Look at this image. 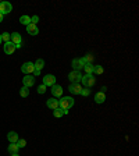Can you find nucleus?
<instances>
[{
    "label": "nucleus",
    "mask_w": 139,
    "mask_h": 156,
    "mask_svg": "<svg viewBox=\"0 0 139 156\" xmlns=\"http://www.w3.org/2000/svg\"><path fill=\"white\" fill-rule=\"evenodd\" d=\"M72 106H74V99L71 96H64L58 100V107L63 110H70Z\"/></svg>",
    "instance_id": "1"
},
{
    "label": "nucleus",
    "mask_w": 139,
    "mask_h": 156,
    "mask_svg": "<svg viewBox=\"0 0 139 156\" xmlns=\"http://www.w3.org/2000/svg\"><path fill=\"white\" fill-rule=\"evenodd\" d=\"M81 82H82V85L85 88H92V86L95 85V82H96V78L93 77L92 74H85L81 78Z\"/></svg>",
    "instance_id": "2"
},
{
    "label": "nucleus",
    "mask_w": 139,
    "mask_h": 156,
    "mask_svg": "<svg viewBox=\"0 0 139 156\" xmlns=\"http://www.w3.org/2000/svg\"><path fill=\"white\" fill-rule=\"evenodd\" d=\"M81 78H82V74L79 71H71L68 74V79L72 82V84H79L81 82Z\"/></svg>",
    "instance_id": "3"
},
{
    "label": "nucleus",
    "mask_w": 139,
    "mask_h": 156,
    "mask_svg": "<svg viewBox=\"0 0 139 156\" xmlns=\"http://www.w3.org/2000/svg\"><path fill=\"white\" fill-rule=\"evenodd\" d=\"M11 10H13V6L8 1H0V14L1 15H6L8 13H11Z\"/></svg>",
    "instance_id": "4"
},
{
    "label": "nucleus",
    "mask_w": 139,
    "mask_h": 156,
    "mask_svg": "<svg viewBox=\"0 0 139 156\" xmlns=\"http://www.w3.org/2000/svg\"><path fill=\"white\" fill-rule=\"evenodd\" d=\"M21 71H22L24 74H27V75H29V74H34V71H35L34 63H31V61L24 63V64H22V67H21Z\"/></svg>",
    "instance_id": "5"
},
{
    "label": "nucleus",
    "mask_w": 139,
    "mask_h": 156,
    "mask_svg": "<svg viewBox=\"0 0 139 156\" xmlns=\"http://www.w3.org/2000/svg\"><path fill=\"white\" fill-rule=\"evenodd\" d=\"M10 42H13L14 45H15V49L21 48V42H22L21 35L18 34V32H13V34H11V38H10Z\"/></svg>",
    "instance_id": "6"
},
{
    "label": "nucleus",
    "mask_w": 139,
    "mask_h": 156,
    "mask_svg": "<svg viewBox=\"0 0 139 156\" xmlns=\"http://www.w3.org/2000/svg\"><path fill=\"white\" fill-rule=\"evenodd\" d=\"M56 84V77L52 74H47L43 77V85L45 86H53Z\"/></svg>",
    "instance_id": "7"
},
{
    "label": "nucleus",
    "mask_w": 139,
    "mask_h": 156,
    "mask_svg": "<svg viewBox=\"0 0 139 156\" xmlns=\"http://www.w3.org/2000/svg\"><path fill=\"white\" fill-rule=\"evenodd\" d=\"M72 68L74 71H79L83 68V66H85V61H83V59H74L72 60Z\"/></svg>",
    "instance_id": "8"
},
{
    "label": "nucleus",
    "mask_w": 139,
    "mask_h": 156,
    "mask_svg": "<svg viewBox=\"0 0 139 156\" xmlns=\"http://www.w3.org/2000/svg\"><path fill=\"white\" fill-rule=\"evenodd\" d=\"M22 84H24V86H27V88H31V86L35 84V77L32 74L25 75V77L22 78Z\"/></svg>",
    "instance_id": "9"
},
{
    "label": "nucleus",
    "mask_w": 139,
    "mask_h": 156,
    "mask_svg": "<svg viewBox=\"0 0 139 156\" xmlns=\"http://www.w3.org/2000/svg\"><path fill=\"white\" fill-rule=\"evenodd\" d=\"M50 88H52V89H50V91H52V95H53L54 98H60V96L63 95V88L60 85L54 84V85L50 86Z\"/></svg>",
    "instance_id": "10"
},
{
    "label": "nucleus",
    "mask_w": 139,
    "mask_h": 156,
    "mask_svg": "<svg viewBox=\"0 0 139 156\" xmlns=\"http://www.w3.org/2000/svg\"><path fill=\"white\" fill-rule=\"evenodd\" d=\"M46 106L49 109H52V110H56V109H58V100L56 99V98H50L46 102Z\"/></svg>",
    "instance_id": "11"
},
{
    "label": "nucleus",
    "mask_w": 139,
    "mask_h": 156,
    "mask_svg": "<svg viewBox=\"0 0 139 156\" xmlns=\"http://www.w3.org/2000/svg\"><path fill=\"white\" fill-rule=\"evenodd\" d=\"M15 50V45L13 42H6L4 43V53L6 55H13Z\"/></svg>",
    "instance_id": "12"
},
{
    "label": "nucleus",
    "mask_w": 139,
    "mask_h": 156,
    "mask_svg": "<svg viewBox=\"0 0 139 156\" xmlns=\"http://www.w3.org/2000/svg\"><path fill=\"white\" fill-rule=\"evenodd\" d=\"M68 91L71 93H74V95H79L81 91H82V86L79 85V84H71L68 88Z\"/></svg>",
    "instance_id": "13"
},
{
    "label": "nucleus",
    "mask_w": 139,
    "mask_h": 156,
    "mask_svg": "<svg viewBox=\"0 0 139 156\" xmlns=\"http://www.w3.org/2000/svg\"><path fill=\"white\" fill-rule=\"evenodd\" d=\"M7 139H8L10 144H17V141H18L20 138H18V134H17L15 131H10V133L7 134Z\"/></svg>",
    "instance_id": "14"
},
{
    "label": "nucleus",
    "mask_w": 139,
    "mask_h": 156,
    "mask_svg": "<svg viewBox=\"0 0 139 156\" xmlns=\"http://www.w3.org/2000/svg\"><path fill=\"white\" fill-rule=\"evenodd\" d=\"M27 32L29 35H38L39 34V28L36 25H34V24H29V25H27Z\"/></svg>",
    "instance_id": "15"
},
{
    "label": "nucleus",
    "mask_w": 139,
    "mask_h": 156,
    "mask_svg": "<svg viewBox=\"0 0 139 156\" xmlns=\"http://www.w3.org/2000/svg\"><path fill=\"white\" fill-rule=\"evenodd\" d=\"M104 100H106V95H104L103 92H97L96 95H95V102H96V103H103Z\"/></svg>",
    "instance_id": "16"
},
{
    "label": "nucleus",
    "mask_w": 139,
    "mask_h": 156,
    "mask_svg": "<svg viewBox=\"0 0 139 156\" xmlns=\"http://www.w3.org/2000/svg\"><path fill=\"white\" fill-rule=\"evenodd\" d=\"M67 113H68V110H63V109H60V107L56 109V110H53V116L57 117V119L61 117V116H64V114H67Z\"/></svg>",
    "instance_id": "17"
},
{
    "label": "nucleus",
    "mask_w": 139,
    "mask_h": 156,
    "mask_svg": "<svg viewBox=\"0 0 139 156\" xmlns=\"http://www.w3.org/2000/svg\"><path fill=\"white\" fill-rule=\"evenodd\" d=\"M34 66H35V70H36V71H41L42 68L45 67V61H43L42 59H38V60L34 63Z\"/></svg>",
    "instance_id": "18"
},
{
    "label": "nucleus",
    "mask_w": 139,
    "mask_h": 156,
    "mask_svg": "<svg viewBox=\"0 0 139 156\" xmlns=\"http://www.w3.org/2000/svg\"><path fill=\"white\" fill-rule=\"evenodd\" d=\"M93 68H95V66L92 63H86L83 66V70H85L86 74H93Z\"/></svg>",
    "instance_id": "19"
},
{
    "label": "nucleus",
    "mask_w": 139,
    "mask_h": 156,
    "mask_svg": "<svg viewBox=\"0 0 139 156\" xmlns=\"http://www.w3.org/2000/svg\"><path fill=\"white\" fill-rule=\"evenodd\" d=\"M18 145H17V144H10V145H8V152H10V153H17V152H18Z\"/></svg>",
    "instance_id": "20"
},
{
    "label": "nucleus",
    "mask_w": 139,
    "mask_h": 156,
    "mask_svg": "<svg viewBox=\"0 0 139 156\" xmlns=\"http://www.w3.org/2000/svg\"><path fill=\"white\" fill-rule=\"evenodd\" d=\"M20 22L21 24H24V25H29L31 24V17H28V15H22L20 18Z\"/></svg>",
    "instance_id": "21"
},
{
    "label": "nucleus",
    "mask_w": 139,
    "mask_h": 156,
    "mask_svg": "<svg viewBox=\"0 0 139 156\" xmlns=\"http://www.w3.org/2000/svg\"><path fill=\"white\" fill-rule=\"evenodd\" d=\"M20 95L22 96V98H27L28 95H29V88H27V86H22L20 89Z\"/></svg>",
    "instance_id": "22"
},
{
    "label": "nucleus",
    "mask_w": 139,
    "mask_h": 156,
    "mask_svg": "<svg viewBox=\"0 0 139 156\" xmlns=\"http://www.w3.org/2000/svg\"><path fill=\"white\" fill-rule=\"evenodd\" d=\"M10 38H11V34H8V32H4V34H1V41H4L6 42H10Z\"/></svg>",
    "instance_id": "23"
},
{
    "label": "nucleus",
    "mask_w": 139,
    "mask_h": 156,
    "mask_svg": "<svg viewBox=\"0 0 139 156\" xmlns=\"http://www.w3.org/2000/svg\"><path fill=\"white\" fill-rule=\"evenodd\" d=\"M103 67L102 66H95V68H93V72H96V74H103Z\"/></svg>",
    "instance_id": "24"
},
{
    "label": "nucleus",
    "mask_w": 139,
    "mask_h": 156,
    "mask_svg": "<svg viewBox=\"0 0 139 156\" xmlns=\"http://www.w3.org/2000/svg\"><path fill=\"white\" fill-rule=\"evenodd\" d=\"M82 59H83V61H85V64H86V63H90V61L93 60V56H92V55H86V56L82 57Z\"/></svg>",
    "instance_id": "25"
},
{
    "label": "nucleus",
    "mask_w": 139,
    "mask_h": 156,
    "mask_svg": "<svg viewBox=\"0 0 139 156\" xmlns=\"http://www.w3.org/2000/svg\"><path fill=\"white\" fill-rule=\"evenodd\" d=\"M46 88H47V86H45V85H39V86H38V93H41V95H43V93L46 92Z\"/></svg>",
    "instance_id": "26"
},
{
    "label": "nucleus",
    "mask_w": 139,
    "mask_h": 156,
    "mask_svg": "<svg viewBox=\"0 0 139 156\" xmlns=\"http://www.w3.org/2000/svg\"><path fill=\"white\" fill-rule=\"evenodd\" d=\"M89 93H90L89 88H82V91H81V93H79V95H82V96H88Z\"/></svg>",
    "instance_id": "27"
},
{
    "label": "nucleus",
    "mask_w": 139,
    "mask_h": 156,
    "mask_svg": "<svg viewBox=\"0 0 139 156\" xmlns=\"http://www.w3.org/2000/svg\"><path fill=\"white\" fill-rule=\"evenodd\" d=\"M17 145H18V148H24V146L27 145V141H25V139H18V141H17Z\"/></svg>",
    "instance_id": "28"
},
{
    "label": "nucleus",
    "mask_w": 139,
    "mask_h": 156,
    "mask_svg": "<svg viewBox=\"0 0 139 156\" xmlns=\"http://www.w3.org/2000/svg\"><path fill=\"white\" fill-rule=\"evenodd\" d=\"M39 21V17L38 15H34V17H31V24H34V25H36V22Z\"/></svg>",
    "instance_id": "29"
},
{
    "label": "nucleus",
    "mask_w": 139,
    "mask_h": 156,
    "mask_svg": "<svg viewBox=\"0 0 139 156\" xmlns=\"http://www.w3.org/2000/svg\"><path fill=\"white\" fill-rule=\"evenodd\" d=\"M38 75H41V71H34V77H38Z\"/></svg>",
    "instance_id": "30"
},
{
    "label": "nucleus",
    "mask_w": 139,
    "mask_h": 156,
    "mask_svg": "<svg viewBox=\"0 0 139 156\" xmlns=\"http://www.w3.org/2000/svg\"><path fill=\"white\" fill-rule=\"evenodd\" d=\"M1 21H3V15L0 14V22H1Z\"/></svg>",
    "instance_id": "31"
},
{
    "label": "nucleus",
    "mask_w": 139,
    "mask_h": 156,
    "mask_svg": "<svg viewBox=\"0 0 139 156\" xmlns=\"http://www.w3.org/2000/svg\"><path fill=\"white\" fill-rule=\"evenodd\" d=\"M11 156H20L18 153H11Z\"/></svg>",
    "instance_id": "32"
},
{
    "label": "nucleus",
    "mask_w": 139,
    "mask_h": 156,
    "mask_svg": "<svg viewBox=\"0 0 139 156\" xmlns=\"http://www.w3.org/2000/svg\"><path fill=\"white\" fill-rule=\"evenodd\" d=\"M1 42H3V41H1V35H0V45H1Z\"/></svg>",
    "instance_id": "33"
}]
</instances>
